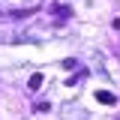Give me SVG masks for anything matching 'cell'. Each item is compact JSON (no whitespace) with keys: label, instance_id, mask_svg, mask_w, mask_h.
Returning <instances> with one entry per match:
<instances>
[{"label":"cell","instance_id":"obj_1","mask_svg":"<svg viewBox=\"0 0 120 120\" xmlns=\"http://www.w3.org/2000/svg\"><path fill=\"white\" fill-rule=\"evenodd\" d=\"M96 99H99L102 105H114V102H117L114 93H108V90H96Z\"/></svg>","mask_w":120,"mask_h":120},{"label":"cell","instance_id":"obj_2","mask_svg":"<svg viewBox=\"0 0 120 120\" xmlns=\"http://www.w3.org/2000/svg\"><path fill=\"white\" fill-rule=\"evenodd\" d=\"M27 87H30V90H39V87H42V72H33V75H30Z\"/></svg>","mask_w":120,"mask_h":120}]
</instances>
